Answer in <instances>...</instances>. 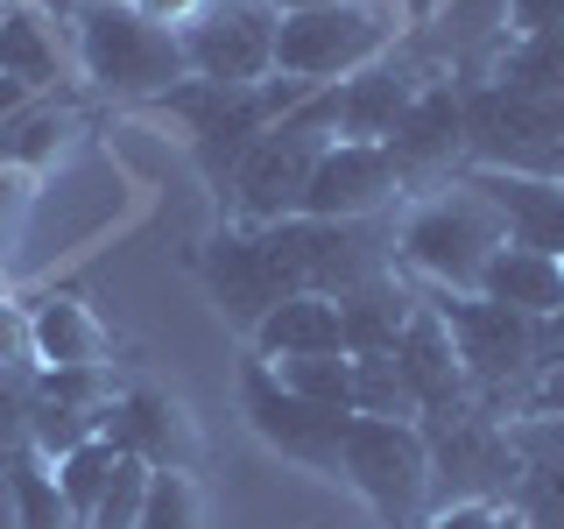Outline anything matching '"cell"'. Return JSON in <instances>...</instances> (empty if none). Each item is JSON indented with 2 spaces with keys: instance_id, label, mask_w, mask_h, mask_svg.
Returning a JSON list of instances; mask_svg holds the SVG:
<instances>
[{
  "instance_id": "37",
  "label": "cell",
  "mask_w": 564,
  "mask_h": 529,
  "mask_svg": "<svg viewBox=\"0 0 564 529\" xmlns=\"http://www.w3.org/2000/svg\"><path fill=\"white\" fill-rule=\"evenodd\" d=\"M410 529H494V508H480V501H466V508H431V516L410 522Z\"/></svg>"
},
{
  "instance_id": "42",
  "label": "cell",
  "mask_w": 564,
  "mask_h": 529,
  "mask_svg": "<svg viewBox=\"0 0 564 529\" xmlns=\"http://www.w3.org/2000/svg\"><path fill=\"white\" fill-rule=\"evenodd\" d=\"M494 529H529V522H522V516H516V508H508V501H501V508H494Z\"/></svg>"
},
{
  "instance_id": "1",
  "label": "cell",
  "mask_w": 564,
  "mask_h": 529,
  "mask_svg": "<svg viewBox=\"0 0 564 529\" xmlns=\"http://www.w3.org/2000/svg\"><path fill=\"white\" fill-rule=\"evenodd\" d=\"M494 247H508V226L494 219V205L466 184L437 191V198H416L395 226V261H410L416 276H431L445 296L480 290Z\"/></svg>"
},
{
  "instance_id": "24",
  "label": "cell",
  "mask_w": 564,
  "mask_h": 529,
  "mask_svg": "<svg viewBox=\"0 0 564 529\" xmlns=\"http://www.w3.org/2000/svg\"><path fill=\"white\" fill-rule=\"evenodd\" d=\"M0 71L22 78L29 93H57V43H50L35 8H8L0 14Z\"/></svg>"
},
{
  "instance_id": "15",
  "label": "cell",
  "mask_w": 564,
  "mask_h": 529,
  "mask_svg": "<svg viewBox=\"0 0 564 529\" xmlns=\"http://www.w3.org/2000/svg\"><path fill=\"white\" fill-rule=\"evenodd\" d=\"M458 184L480 191L494 205V219L508 226V247L564 255V184H551V176H536V170H480V163H466Z\"/></svg>"
},
{
  "instance_id": "17",
  "label": "cell",
  "mask_w": 564,
  "mask_h": 529,
  "mask_svg": "<svg viewBox=\"0 0 564 529\" xmlns=\"http://www.w3.org/2000/svg\"><path fill=\"white\" fill-rule=\"evenodd\" d=\"M395 360L402 375H410L423 417H452V410H473V388H466V367H458V346L445 332V317H437V304H416L410 325H402L395 339ZM416 417V423H423Z\"/></svg>"
},
{
  "instance_id": "32",
  "label": "cell",
  "mask_w": 564,
  "mask_h": 529,
  "mask_svg": "<svg viewBox=\"0 0 564 529\" xmlns=\"http://www.w3.org/2000/svg\"><path fill=\"white\" fill-rule=\"evenodd\" d=\"M149 473L155 466H141V458L120 452V466H113V481H106V494L93 501L85 529H134L141 522V494H149Z\"/></svg>"
},
{
  "instance_id": "38",
  "label": "cell",
  "mask_w": 564,
  "mask_h": 529,
  "mask_svg": "<svg viewBox=\"0 0 564 529\" xmlns=\"http://www.w3.org/2000/svg\"><path fill=\"white\" fill-rule=\"evenodd\" d=\"M557 360H564V311L536 325V375H543V367H557Z\"/></svg>"
},
{
  "instance_id": "4",
  "label": "cell",
  "mask_w": 564,
  "mask_h": 529,
  "mask_svg": "<svg viewBox=\"0 0 564 529\" xmlns=\"http://www.w3.org/2000/svg\"><path fill=\"white\" fill-rule=\"evenodd\" d=\"M339 473L346 487L367 494V508L388 529H410L431 516V445L416 423H388V417H346L339 431Z\"/></svg>"
},
{
  "instance_id": "35",
  "label": "cell",
  "mask_w": 564,
  "mask_h": 529,
  "mask_svg": "<svg viewBox=\"0 0 564 529\" xmlns=\"http://www.w3.org/2000/svg\"><path fill=\"white\" fill-rule=\"evenodd\" d=\"M134 14H149V22H163V29H191L205 8H219V0H128Z\"/></svg>"
},
{
  "instance_id": "29",
  "label": "cell",
  "mask_w": 564,
  "mask_h": 529,
  "mask_svg": "<svg viewBox=\"0 0 564 529\" xmlns=\"http://www.w3.org/2000/svg\"><path fill=\"white\" fill-rule=\"evenodd\" d=\"M113 466H120V452L106 445V438H93V445H78L70 458H57V494H64L70 516H78V529L93 516V501L106 494V481H113Z\"/></svg>"
},
{
  "instance_id": "16",
  "label": "cell",
  "mask_w": 564,
  "mask_h": 529,
  "mask_svg": "<svg viewBox=\"0 0 564 529\" xmlns=\"http://www.w3.org/2000/svg\"><path fill=\"white\" fill-rule=\"evenodd\" d=\"M99 438L113 452L141 458V466H155V473L191 458V423H184V410H176L163 388H128V396H106Z\"/></svg>"
},
{
  "instance_id": "10",
  "label": "cell",
  "mask_w": 564,
  "mask_h": 529,
  "mask_svg": "<svg viewBox=\"0 0 564 529\" xmlns=\"http://www.w3.org/2000/svg\"><path fill=\"white\" fill-rule=\"evenodd\" d=\"M198 276L212 282L219 311L234 317L247 339H254V325L282 304V296H304V290H290V276H282V261L269 255L261 226H226V234H212L205 255H198Z\"/></svg>"
},
{
  "instance_id": "31",
  "label": "cell",
  "mask_w": 564,
  "mask_h": 529,
  "mask_svg": "<svg viewBox=\"0 0 564 529\" xmlns=\"http://www.w3.org/2000/svg\"><path fill=\"white\" fill-rule=\"evenodd\" d=\"M516 516L529 529H564V466L557 458H522V481H516Z\"/></svg>"
},
{
  "instance_id": "18",
  "label": "cell",
  "mask_w": 564,
  "mask_h": 529,
  "mask_svg": "<svg viewBox=\"0 0 564 529\" xmlns=\"http://www.w3.org/2000/svg\"><path fill=\"white\" fill-rule=\"evenodd\" d=\"M473 296L508 304V311H522V317L543 325V317L564 311V269H557V255H536V247H494V261H487V276H480Z\"/></svg>"
},
{
  "instance_id": "40",
  "label": "cell",
  "mask_w": 564,
  "mask_h": 529,
  "mask_svg": "<svg viewBox=\"0 0 564 529\" xmlns=\"http://www.w3.org/2000/svg\"><path fill=\"white\" fill-rule=\"evenodd\" d=\"M275 14H311V8H352V0H269Z\"/></svg>"
},
{
  "instance_id": "12",
  "label": "cell",
  "mask_w": 564,
  "mask_h": 529,
  "mask_svg": "<svg viewBox=\"0 0 564 529\" xmlns=\"http://www.w3.org/2000/svg\"><path fill=\"white\" fill-rule=\"evenodd\" d=\"M381 149H388V163H395L402 191H416V184H431V176H445L452 163H466V99H458V85L431 78Z\"/></svg>"
},
{
  "instance_id": "43",
  "label": "cell",
  "mask_w": 564,
  "mask_h": 529,
  "mask_svg": "<svg viewBox=\"0 0 564 529\" xmlns=\"http://www.w3.org/2000/svg\"><path fill=\"white\" fill-rule=\"evenodd\" d=\"M8 8H14V0H0V14H8Z\"/></svg>"
},
{
  "instance_id": "36",
  "label": "cell",
  "mask_w": 564,
  "mask_h": 529,
  "mask_svg": "<svg viewBox=\"0 0 564 529\" xmlns=\"http://www.w3.org/2000/svg\"><path fill=\"white\" fill-rule=\"evenodd\" d=\"M522 417H564V360L536 375V388H529V410H522Z\"/></svg>"
},
{
  "instance_id": "19",
  "label": "cell",
  "mask_w": 564,
  "mask_h": 529,
  "mask_svg": "<svg viewBox=\"0 0 564 529\" xmlns=\"http://www.w3.org/2000/svg\"><path fill=\"white\" fill-rule=\"evenodd\" d=\"M254 353L261 360H311V353H346V332H339V304L332 296H282V304L254 325Z\"/></svg>"
},
{
  "instance_id": "44",
  "label": "cell",
  "mask_w": 564,
  "mask_h": 529,
  "mask_svg": "<svg viewBox=\"0 0 564 529\" xmlns=\"http://www.w3.org/2000/svg\"><path fill=\"white\" fill-rule=\"evenodd\" d=\"M557 269H564V255H557Z\"/></svg>"
},
{
  "instance_id": "33",
  "label": "cell",
  "mask_w": 564,
  "mask_h": 529,
  "mask_svg": "<svg viewBox=\"0 0 564 529\" xmlns=\"http://www.w3.org/2000/svg\"><path fill=\"white\" fill-rule=\"evenodd\" d=\"M29 205H35V184H29V170H0V255L14 247V234H22Z\"/></svg>"
},
{
  "instance_id": "28",
  "label": "cell",
  "mask_w": 564,
  "mask_h": 529,
  "mask_svg": "<svg viewBox=\"0 0 564 529\" xmlns=\"http://www.w3.org/2000/svg\"><path fill=\"white\" fill-rule=\"evenodd\" d=\"M99 438V410H70V402H43L35 396V417H29V452L35 458H70L78 445H93Z\"/></svg>"
},
{
  "instance_id": "39",
  "label": "cell",
  "mask_w": 564,
  "mask_h": 529,
  "mask_svg": "<svg viewBox=\"0 0 564 529\" xmlns=\"http://www.w3.org/2000/svg\"><path fill=\"white\" fill-rule=\"evenodd\" d=\"M29 99H43V93H29L22 78H8V71H0V120H8V114H22Z\"/></svg>"
},
{
  "instance_id": "26",
  "label": "cell",
  "mask_w": 564,
  "mask_h": 529,
  "mask_svg": "<svg viewBox=\"0 0 564 529\" xmlns=\"http://www.w3.org/2000/svg\"><path fill=\"white\" fill-rule=\"evenodd\" d=\"M275 381L290 396L317 402L332 417H352V353H311V360H275Z\"/></svg>"
},
{
  "instance_id": "41",
  "label": "cell",
  "mask_w": 564,
  "mask_h": 529,
  "mask_svg": "<svg viewBox=\"0 0 564 529\" xmlns=\"http://www.w3.org/2000/svg\"><path fill=\"white\" fill-rule=\"evenodd\" d=\"M536 176H551V184H564V141H557V149H551V155L536 163Z\"/></svg>"
},
{
  "instance_id": "13",
  "label": "cell",
  "mask_w": 564,
  "mask_h": 529,
  "mask_svg": "<svg viewBox=\"0 0 564 529\" xmlns=\"http://www.w3.org/2000/svg\"><path fill=\"white\" fill-rule=\"evenodd\" d=\"M388 198H402V176L375 141H332L311 170L304 219H375Z\"/></svg>"
},
{
  "instance_id": "30",
  "label": "cell",
  "mask_w": 564,
  "mask_h": 529,
  "mask_svg": "<svg viewBox=\"0 0 564 529\" xmlns=\"http://www.w3.org/2000/svg\"><path fill=\"white\" fill-rule=\"evenodd\" d=\"M198 481L184 466L149 473V494H141V522L134 529H198Z\"/></svg>"
},
{
  "instance_id": "5",
  "label": "cell",
  "mask_w": 564,
  "mask_h": 529,
  "mask_svg": "<svg viewBox=\"0 0 564 529\" xmlns=\"http://www.w3.org/2000/svg\"><path fill=\"white\" fill-rule=\"evenodd\" d=\"M423 445H431V508H501L516 501L522 481V452L516 431L494 423L487 410H452V417H423L416 423Z\"/></svg>"
},
{
  "instance_id": "34",
  "label": "cell",
  "mask_w": 564,
  "mask_h": 529,
  "mask_svg": "<svg viewBox=\"0 0 564 529\" xmlns=\"http://www.w3.org/2000/svg\"><path fill=\"white\" fill-rule=\"evenodd\" d=\"M564 29V0H508V35H543Z\"/></svg>"
},
{
  "instance_id": "8",
  "label": "cell",
  "mask_w": 564,
  "mask_h": 529,
  "mask_svg": "<svg viewBox=\"0 0 564 529\" xmlns=\"http://www.w3.org/2000/svg\"><path fill=\"white\" fill-rule=\"evenodd\" d=\"M332 141L296 128V120H282L254 141V149L240 155V170L226 176L234 184V212L240 226H282V219H304V191H311V170L317 155H325Z\"/></svg>"
},
{
  "instance_id": "14",
  "label": "cell",
  "mask_w": 564,
  "mask_h": 529,
  "mask_svg": "<svg viewBox=\"0 0 564 529\" xmlns=\"http://www.w3.org/2000/svg\"><path fill=\"white\" fill-rule=\"evenodd\" d=\"M423 85H431V71L416 64L410 43H395L381 64L352 71L346 85H332V106H339V141H375V149H381Z\"/></svg>"
},
{
  "instance_id": "2",
  "label": "cell",
  "mask_w": 564,
  "mask_h": 529,
  "mask_svg": "<svg viewBox=\"0 0 564 529\" xmlns=\"http://www.w3.org/2000/svg\"><path fill=\"white\" fill-rule=\"evenodd\" d=\"M78 64L113 99H163L191 78L184 35L149 22V14H134L128 0H93L78 14Z\"/></svg>"
},
{
  "instance_id": "6",
  "label": "cell",
  "mask_w": 564,
  "mask_h": 529,
  "mask_svg": "<svg viewBox=\"0 0 564 529\" xmlns=\"http://www.w3.org/2000/svg\"><path fill=\"white\" fill-rule=\"evenodd\" d=\"M395 14L381 0H352V8H311L275 22V71L304 85H346L352 71L381 64L395 50Z\"/></svg>"
},
{
  "instance_id": "22",
  "label": "cell",
  "mask_w": 564,
  "mask_h": 529,
  "mask_svg": "<svg viewBox=\"0 0 564 529\" xmlns=\"http://www.w3.org/2000/svg\"><path fill=\"white\" fill-rule=\"evenodd\" d=\"M78 134V106L57 99V93H43V99H29L22 114H8L0 120V170H43V163H57V149Z\"/></svg>"
},
{
  "instance_id": "23",
  "label": "cell",
  "mask_w": 564,
  "mask_h": 529,
  "mask_svg": "<svg viewBox=\"0 0 564 529\" xmlns=\"http://www.w3.org/2000/svg\"><path fill=\"white\" fill-rule=\"evenodd\" d=\"M0 487H8V501H14V529H78V516H70L64 494H57V466H50V458H35L29 445L8 452Z\"/></svg>"
},
{
  "instance_id": "20",
  "label": "cell",
  "mask_w": 564,
  "mask_h": 529,
  "mask_svg": "<svg viewBox=\"0 0 564 529\" xmlns=\"http://www.w3.org/2000/svg\"><path fill=\"white\" fill-rule=\"evenodd\" d=\"M332 304H339V332H346V353L360 360V353H395L402 325H410V311H416V296L402 290L395 276H375V282H360V290L332 296Z\"/></svg>"
},
{
  "instance_id": "25",
  "label": "cell",
  "mask_w": 564,
  "mask_h": 529,
  "mask_svg": "<svg viewBox=\"0 0 564 529\" xmlns=\"http://www.w3.org/2000/svg\"><path fill=\"white\" fill-rule=\"evenodd\" d=\"M352 417H388V423H416L423 402L395 353H360L352 360Z\"/></svg>"
},
{
  "instance_id": "11",
  "label": "cell",
  "mask_w": 564,
  "mask_h": 529,
  "mask_svg": "<svg viewBox=\"0 0 564 529\" xmlns=\"http://www.w3.org/2000/svg\"><path fill=\"white\" fill-rule=\"evenodd\" d=\"M240 410H247V423H254V431L269 438L275 452L304 458V466H317V473L339 466V431H346V417H332V410H317V402L290 396L261 353L247 360V375H240Z\"/></svg>"
},
{
  "instance_id": "21",
  "label": "cell",
  "mask_w": 564,
  "mask_h": 529,
  "mask_svg": "<svg viewBox=\"0 0 564 529\" xmlns=\"http://www.w3.org/2000/svg\"><path fill=\"white\" fill-rule=\"evenodd\" d=\"M99 353H106V332L85 304H70V296L35 304V317H29V360L35 367H99Z\"/></svg>"
},
{
  "instance_id": "27",
  "label": "cell",
  "mask_w": 564,
  "mask_h": 529,
  "mask_svg": "<svg viewBox=\"0 0 564 529\" xmlns=\"http://www.w3.org/2000/svg\"><path fill=\"white\" fill-rule=\"evenodd\" d=\"M501 85H522V93H564V29H543V35H516L494 64Z\"/></svg>"
},
{
  "instance_id": "9",
  "label": "cell",
  "mask_w": 564,
  "mask_h": 529,
  "mask_svg": "<svg viewBox=\"0 0 564 529\" xmlns=\"http://www.w3.org/2000/svg\"><path fill=\"white\" fill-rule=\"evenodd\" d=\"M275 22L282 14L269 0H219V8H205L184 35V64L191 78L205 85H261L275 78Z\"/></svg>"
},
{
  "instance_id": "3",
  "label": "cell",
  "mask_w": 564,
  "mask_h": 529,
  "mask_svg": "<svg viewBox=\"0 0 564 529\" xmlns=\"http://www.w3.org/2000/svg\"><path fill=\"white\" fill-rule=\"evenodd\" d=\"M437 317H445V332L458 346L473 410L508 417V402L529 410V388H536V317L487 304V296H437Z\"/></svg>"
},
{
  "instance_id": "7",
  "label": "cell",
  "mask_w": 564,
  "mask_h": 529,
  "mask_svg": "<svg viewBox=\"0 0 564 529\" xmlns=\"http://www.w3.org/2000/svg\"><path fill=\"white\" fill-rule=\"evenodd\" d=\"M466 99V163L480 170H536L564 141V93H522V85L480 78L458 85Z\"/></svg>"
}]
</instances>
